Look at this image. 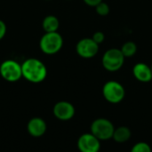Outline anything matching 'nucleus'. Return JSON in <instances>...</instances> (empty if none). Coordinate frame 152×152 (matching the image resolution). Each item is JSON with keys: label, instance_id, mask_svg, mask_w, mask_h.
<instances>
[{"label": "nucleus", "instance_id": "f257e3e1", "mask_svg": "<svg viewBox=\"0 0 152 152\" xmlns=\"http://www.w3.org/2000/svg\"><path fill=\"white\" fill-rule=\"evenodd\" d=\"M22 77L30 83L43 82L47 76V69L43 61L36 58H28L21 63Z\"/></svg>", "mask_w": 152, "mask_h": 152}, {"label": "nucleus", "instance_id": "f03ea898", "mask_svg": "<svg viewBox=\"0 0 152 152\" xmlns=\"http://www.w3.org/2000/svg\"><path fill=\"white\" fill-rule=\"evenodd\" d=\"M63 45V38L58 31L45 33L39 41L40 50L47 55H53L61 51Z\"/></svg>", "mask_w": 152, "mask_h": 152}, {"label": "nucleus", "instance_id": "7ed1b4c3", "mask_svg": "<svg viewBox=\"0 0 152 152\" xmlns=\"http://www.w3.org/2000/svg\"><path fill=\"white\" fill-rule=\"evenodd\" d=\"M102 62L103 68L106 70L115 72L123 67L125 62V56L120 49L111 48L104 53Z\"/></svg>", "mask_w": 152, "mask_h": 152}, {"label": "nucleus", "instance_id": "20e7f679", "mask_svg": "<svg viewBox=\"0 0 152 152\" xmlns=\"http://www.w3.org/2000/svg\"><path fill=\"white\" fill-rule=\"evenodd\" d=\"M115 127L113 124L106 118H97L91 125V134L100 141H107L113 137Z\"/></svg>", "mask_w": 152, "mask_h": 152}, {"label": "nucleus", "instance_id": "39448f33", "mask_svg": "<svg viewBox=\"0 0 152 152\" xmlns=\"http://www.w3.org/2000/svg\"><path fill=\"white\" fill-rule=\"evenodd\" d=\"M102 94L107 102L116 104L124 100L126 91L120 83L111 80L104 84L102 87Z\"/></svg>", "mask_w": 152, "mask_h": 152}, {"label": "nucleus", "instance_id": "423d86ee", "mask_svg": "<svg viewBox=\"0 0 152 152\" xmlns=\"http://www.w3.org/2000/svg\"><path fill=\"white\" fill-rule=\"evenodd\" d=\"M0 75L7 82H17L22 77L21 64L13 60H6L0 65Z\"/></svg>", "mask_w": 152, "mask_h": 152}, {"label": "nucleus", "instance_id": "0eeeda50", "mask_svg": "<svg viewBox=\"0 0 152 152\" xmlns=\"http://www.w3.org/2000/svg\"><path fill=\"white\" fill-rule=\"evenodd\" d=\"M77 53L84 59L94 58L99 52V45L93 38H83L79 40L76 45Z\"/></svg>", "mask_w": 152, "mask_h": 152}, {"label": "nucleus", "instance_id": "6e6552de", "mask_svg": "<svg viewBox=\"0 0 152 152\" xmlns=\"http://www.w3.org/2000/svg\"><path fill=\"white\" fill-rule=\"evenodd\" d=\"M77 148L80 152H99L101 141L93 134H84L77 140Z\"/></svg>", "mask_w": 152, "mask_h": 152}, {"label": "nucleus", "instance_id": "1a4fd4ad", "mask_svg": "<svg viewBox=\"0 0 152 152\" xmlns=\"http://www.w3.org/2000/svg\"><path fill=\"white\" fill-rule=\"evenodd\" d=\"M53 112L56 118L62 121H67L74 117L75 108L70 102L66 101H61L57 102L53 106Z\"/></svg>", "mask_w": 152, "mask_h": 152}, {"label": "nucleus", "instance_id": "9d476101", "mask_svg": "<svg viewBox=\"0 0 152 152\" xmlns=\"http://www.w3.org/2000/svg\"><path fill=\"white\" fill-rule=\"evenodd\" d=\"M133 74L138 81L142 83H148L152 80L151 68L143 62H138L134 66Z\"/></svg>", "mask_w": 152, "mask_h": 152}, {"label": "nucleus", "instance_id": "9b49d317", "mask_svg": "<svg viewBox=\"0 0 152 152\" xmlns=\"http://www.w3.org/2000/svg\"><path fill=\"white\" fill-rule=\"evenodd\" d=\"M27 129L31 136L40 137L46 132V123L41 118H33L28 121Z\"/></svg>", "mask_w": 152, "mask_h": 152}, {"label": "nucleus", "instance_id": "f8f14e48", "mask_svg": "<svg viewBox=\"0 0 152 152\" xmlns=\"http://www.w3.org/2000/svg\"><path fill=\"white\" fill-rule=\"evenodd\" d=\"M60 27V21L54 15H47L42 21V28L45 33L56 32Z\"/></svg>", "mask_w": 152, "mask_h": 152}, {"label": "nucleus", "instance_id": "ddd939ff", "mask_svg": "<svg viewBox=\"0 0 152 152\" xmlns=\"http://www.w3.org/2000/svg\"><path fill=\"white\" fill-rule=\"evenodd\" d=\"M132 136L131 130L126 126H119L117 129H115L113 134V139L115 142L123 143L127 142Z\"/></svg>", "mask_w": 152, "mask_h": 152}, {"label": "nucleus", "instance_id": "4468645a", "mask_svg": "<svg viewBox=\"0 0 152 152\" xmlns=\"http://www.w3.org/2000/svg\"><path fill=\"white\" fill-rule=\"evenodd\" d=\"M120 50H121L122 53L124 54L125 58H130V57H133L136 53L137 45L133 41H127L122 45Z\"/></svg>", "mask_w": 152, "mask_h": 152}, {"label": "nucleus", "instance_id": "2eb2a0df", "mask_svg": "<svg viewBox=\"0 0 152 152\" xmlns=\"http://www.w3.org/2000/svg\"><path fill=\"white\" fill-rule=\"evenodd\" d=\"M95 11L100 16H107L110 13V8L107 3L102 1L95 6Z\"/></svg>", "mask_w": 152, "mask_h": 152}, {"label": "nucleus", "instance_id": "dca6fc26", "mask_svg": "<svg viewBox=\"0 0 152 152\" xmlns=\"http://www.w3.org/2000/svg\"><path fill=\"white\" fill-rule=\"evenodd\" d=\"M131 152H151V148L148 143L141 142L134 145Z\"/></svg>", "mask_w": 152, "mask_h": 152}, {"label": "nucleus", "instance_id": "f3484780", "mask_svg": "<svg viewBox=\"0 0 152 152\" xmlns=\"http://www.w3.org/2000/svg\"><path fill=\"white\" fill-rule=\"evenodd\" d=\"M92 38H93V40L95 43H97L100 45L102 43H103V41L105 39V36H104V33L103 32H102V31H96L95 33H94Z\"/></svg>", "mask_w": 152, "mask_h": 152}, {"label": "nucleus", "instance_id": "a211bd4d", "mask_svg": "<svg viewBox=\"0 0 152 152\" xmlns=\"http://www.w3.org/2000/svg\"><path fill=\"white\" fill-rule=\"evenodd\" d=\"M6 30H7L6 24L4 23V21L0 20V40H2L6 34Z\"/></svg>", "mask_w": 152, "mask_h": 152}, {"label": "nucleus", "instance_id": "6ab92c4d", "mask_svg": "<svg viewBox=\"0 0 152 152\" xmlns=\"http://www.w3.org/2000/svg\"><path fill=\"white\" fill-rule=\"evenodd\" d=\"M87 5L89 6H93L95 7L98 4H100L101 2H102V0H83Z\"/></svg>", "mask_w": 152, "mask_h": 152}, {"label": "nucleus", "instance_id": "aec40b11", "mask_svg": "<svg viewBox=\"0 0 152 152\" xmlns=\"http://www.w3.org/2000/svg\"><path fill=\"white\" fill-rule=\"evenodd\" d=\"M151 71H152V63H151Z\"/></svg>", "mask_w": 152, "mask_h": 152}, {"label": "nucleus", "instance_id": "412c9836", "mask_svg": "<svg viewBox=\"0 0 152 152\" xmlns=\"http://www.w3.org/2000/svg\"><path fill=\"white\" fill-rule=\"evenodd\" d=\"M67 1H70V0H67Z\"/></svg>", "mask_w": 152, "mask_h": 152}, {"label": "nucleus", "instance_id": "4be33fe9", "mask_svg": "<svg viewBox=\"0 0 152 152\" xmlns=\"http://www.w3.org/2000/svg\"><path fill=\"white\" fill-rule=\"evenodd\" d=\"M46 1H49V0H46Z\"/></svg>", "mask_w": 152, "mask_h": 152}]
</instances>
